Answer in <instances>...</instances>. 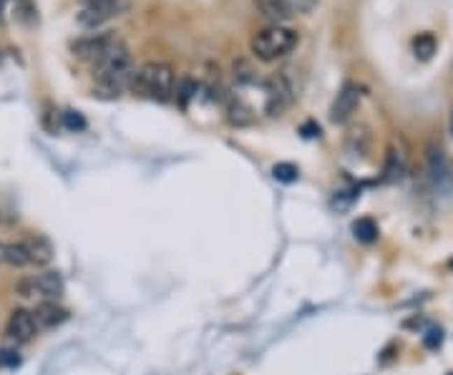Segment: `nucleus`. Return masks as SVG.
I'll use <instances>...</instances> for the list:
<instances>
[{
    "label": "nucleus",
    "instance_id": "f257e3e1",
    "mask_svg": "<svg viewBox=\"0 0 453 375\" xmlns=\"http://www.w3.org/2000/svg\"><path fill=\"white\" fill-rule=\"evenodd\" d=\"M94 73H96V78H99L101 91H108L111 96H119L121 88L131 86L134 76H136L129 48H126L121 41H116V43L103 53V58H101L99 63H94Z\"/></svg>",
    "mask_w": 453,
    "mask_h": 375
},
{
    "label": "nucleus",
    "instance_id": "f03ea898",
    "mask_svg": "<svg viewBox=\"0 0 453 375\" xmlns=\"http://www.w3.org/2000/svg\"><path fill=\"white\" fill-rule=\"evenodd\" d=\"M252 53L264 63H272L277 58L287 56L289 50L297 45V33L282 28V25H270L252 36Z\"/></svg>",
    "mask_w": 453,
    "mask_h": 375
},
{
    "label": "nucleus",
    "instance_id": "7ed1b4c3",
    "mask_svg": "<svg viewBox=\"0 0 453 375\" xmlns=\"http://www.w3.org/2000/svg\"><path fill=\"white\" fill-rule=\"evenodd\" d=\"M131 86L136 91H141V94H149L151 99L166 101L171 91H174V69H171L169 63L151 61L136 71Z\"/></svg>",
    "mask_w": 453,
    "mask_h": 375
},
{
    "label": "nucleus",
    "instance_id": "20e7f679",
    "mask_svg": "<svg viewBox=\"0 0 453 375\" xmlns=\"http://www.w3.org/2000/svg\"><path fill=\"white\" fill-rule=\"evenodd\" d=\"M23 297H41V300H58L66 290L63 285V277L58 272H41V275L33 277H23V280L15 285Z\"/></svg>",
    "mask_w": 453,
    "mask_h": 375
},
{
    "label": "nucleus",
    "instance_id": "39448f33",
    "mask_svg": "<svg viewBox=\"0 0 453 375\" xmlns=\"http://www.w3.org/2000/svg\"><path fill=\"white\" fill-rule=\"evenodd\" d=\"M312 6L315 0H257V10L275 25L295 18V15H305L312 10Z\"/></svg>",
    "mask_w": 453,
    "mask_h": 375
},
{
    "label": "nucleus",
    "instance_id": "423d86ee",
    "mask_svg": "<svg viewBox=\"0 0 453 375\" xmlns=\"http://www.w3.org/2000/svg\"><path fill=\"white\" fill-rule=\"evenodd\" d=\"M126 8L124 0H83V10L78 13V25L99 28Z\"/></svg>",
    "mask_w": 453,
    "mask_h": 375
},
{
    "label": "nucleus",
    "instance_id": "0eeeda50",
    "mask_svg": "<svg viewBox=\"0 0 453 375\" xmlns=\"http://www.w3.org/2000/svg\"><path fill=\"white\" fill-rule=\"evenodd\" d=\"M119 38L111 36V33H99V36H88V38H78L71 50H73L76 58H81V61H88V63H99L103 58L108 48L116 43Z\"/></svg>",
    "mask_w": 453,
    "mask_h": 375
},
{
    "label": "nucleus",
    "instance_id": "6e6552de",
    "mask_svg": "<svg viewBox=\"0 0 453 375\" xmlns=\"http://www.w3.org/2000/svg\"><path fill=\"white\" fill-rule=\"evenodd\" d=\"M292 104V86L285 76H272L267 81V104H264V111L270 116H282L285 111Z\"/></svg>",
    "mask_w": 453,
    "mask_h": 375
},
{
    "label": "nucleus",
    "instance_id": "1a4fd4ad",
    "mask_svg": "<svg viewBox=\"0 0 453 375\" xmlns=\"http://www.w3.org/2000/svg\"><path fill=\"white\" fill-rule=\"evenodd\" d=\"M358 106H360V88L355 83H347L338 94V99L333 101V106H330V121L333 124H345L352 113L358 111Z\"/></svg>",
    "mask_w": 453,
    "mask_h": 375
},
{
    "label": "nucleus",
    "instance_id": "9d476101",
    "mask_svg": "<svg viewBox=\"0 0 453 375\" xmlns=\"http://www.w3.org/2000/svg\"><path fill=\"white\" fill-rule=\"evenodd\" d=\"M38 325H36V318L33 313L23 310V307H15L8 318V335H10L15 343H31L36 338Z\"/></svg>",
    "mask_w": 453,
    "mask_h": 375
},
{
    "label": "nucleus",
    "instance_id": "9b49d317",
    "mask_svg": "<svg viewBox=\"0 0 453 375\" xmlns=\"http://www.w3.org/2000/svg\"><path fill=\"white\" fill-rule=\"evenodd\" d=\"M33 318H36L38 327H45V330H50V327H58V325H63V323L69 320V310H66V307H61V305H56V300H45V302H41V305L36 307Z\"/></svg>",
    "mask_w": 453,
    "mask_h": 375
},
{
    "label": "nucleus",
    "instance_id": "f8f14e48",
    "mask_svg": "<svg viewBox=\"0 0 453 375\" xmlns=\"http://www.w3.org/2000/svg\"><path fill=\"white\" fill-rule=\"evenodd\" d=\"M23 244H25V250H28V257H31V264L45 267V264L53 260V244H50V239L43 237V234H31Z\"/></svg>",
    "mask_w": 453,
    "mask_h": 375
},
{
    "label": "nucleus",
    "instance_id": "ddd939ff",
    "mask_svg": "<svg viewBox=\"0 0 453 375\" xmlns=\"http://www.w3.org/2000/svg\"><path fill=\"white\" fill-rule=\"evenodd\" d=\"M428 171H431L436 184L451 179V164H448L443 149H438V146H428Z\"/></svg>",
    "mask_w": 453,
    "mask_h": 375
},
{
    "label": "nucleus",
    "instance_id": "4468645a",
    "mask_svg": "<svg viewBox=\"0 0 453 375\" xmlns=\"http://www.w3.org/2000/svg\"><path fill=\"white\" fill-rule=\"evenodd\" d=\"M383 176H385V182H390V184L401 182L403 176H405V159H403L401 151H396V149L388 151L385 167H383Z\"/></svg>",
    "mask_w": 453,
    "mask_h": 375
},
{
    "label": "nucleus",
    "instance_id": "2eb2a0df",
    "mask_svg": "<svg viewBox=\"0 0 453 375\" xmlns=\"http://www.w3.org/2000/svg\"><path fill=\"white\" fill-rule=\"evenodd\" d=\"M352 234L363 244H373L378 239V225L371 217H360L358 222H352Z\"/></svg>",
    "mask_w": 453,
    "mask_h": 375
},
{
    "label": "nucleus",
    "instance_id": "dca6fc26",
    "mask_svg": "<svg viewBox=\"0 0 453 375\" xmlns=\"http://www.w3.org/2000/svg\"><path fill=\"white\" fill-rule=\"evenodd\" d=\"M3 264H10V267H25V264H31V257H28L25 244L6 242V260H3Z\"/></svg>",
    "mask_w": 453,
    "mask_h": 375
},
{
    "label": "nucleus",
    "instance_id": "f3484780",
    "mask_svg": "<svg viewBox=\"0 0 453 375\" xmlns=\"http://www.w3.org/2000/svg\"><path fill=\"white\" fill-rule=\"evenodd\" d=\"M413 53L418 61H431L436 53V38L433 33H418L413 38Z\"/></svg>",
    "mask_w": 453,
    "mask_h": 375
},
{
    "label": "nucleus",
    "instance_id": "a211bd4d",
    "mask_svg": "<svg viewBox=\"0 0 453 375\" xmlns=\"http://www.w3.org/2000/svg\"><path fill=\"white\" fill-rule=\"evenodd\" d=\"M272 176H275V182H280V184H295L297 179H300V169L289 162H277L275 167H272Z\"/></svg>",
    "mask_w": 453,
    "mask_h": 375
},
{
    "label": "nucleus",
    "instance_id": "6ab92c4d",
    "mask_svg": "<svg viewBox=\"0 0 453 375\" xmlns=\"http://www.w3.org/2000/svg\"><path fill=\"white\" fill-rule=\"evenodd\" d=\"M229 121H232L234 126H247V124H252L254 121V116H252V108L250 106H245L242 101H229Z\"/></svg>",
    "mask_w": 453,
    "mask_h": 375
},
{
    "label": "nucleus",
    "instance_id": "aec40b11",
    "mask_svg": "<svg viewBox=\"0 0 453 375\" xmlns=\"http://www.w3.org/2000/svg\"><path fill=\"white\" fill-rule=\"evenodd\" d=\"M360 192L358 189H340V192H335L333 201H330V206H333L335 212H347L355 201H358Z\"/></svg>",
    "mask_w": 453,
    "mask_h": 375
},
{
    "label": "nucleus",
    "instance_id": "412c9836",
    "mask_svg": "<svg viewBox=\"0 0 453 375\" xmlns=\"http://www.w3.org/2000/svg\"><path fill=\"white\" fill-rule=\"evenodd\" d=\"M234 81L239 86H252V83H257V73L252 69L250 61H234Z\"/></svg>",
    "mask_w": 453,
    "mask_h": 375
},
{
    "label": "nucleus",
    "instance_id": "4be33fe9",
    "mask_svg": "<svg viewBox=\"0 0 453 375\" xmlns=\"http://www.w3.org/2000/svg\"><path fill=\"white\" fill-rule=\"evenodd\" d=\"M15 18H18L23 25L38 23V10H36V6H33L31 0H18V3H15Z\"/></svg>",
    "mask_w": 453,
    "mask_h": 375
},
{
    "label": "nucleus",
    "instance_id": "5701e85b",
    "mask_svg": "<svg viewBox=\"0 0 453 375\" xmlns=\"http://www.w3.org/2000/svg\"><path fill=\"white\" fill-rule=\"evenodd\" d=\"M63 126L69 129V132H86V119H83L81 111H63Z\"/></svg>",
    "mask_w": 453,
    "mask_h": 375
},
{
    "label": "nucleus",
    "instance_id": "b1692460",
    "mask_svg": "<svg viewBox=\"0 0 453 375\" xmlns=\"http://www.w3.org/2000/svg\"><path fill=\"white\" fill-rule=\"evenodd\" d=\"M196 91H199L196 81H192V78H184L182 86L176 88V99H179V104H182V106H187L189 101H192V99L196 96Z\"/></svg>",
    "mask_w": 453,
    "mask_h": 375
},
{
    "label": "nucleus",
    "instance_id": "393cba45",
    "mask_svg": "<svg viewBox=\"0 0 453 375\" xmlns=\"http://www.w3.org/2000/svg\"><path fill=\"white\" fill-rule=\"evenodd\" d=\"M440 343H443V330L440 327H431L426 332V338H423V345H426L428 351H438Z\"/></svg>",
    "mask_w": 453,
    "mask_h": 375
},
{
    "label": "nucleus",
    "instance_id": "a878e982",
    "mask_svg": "<svg viewBox=\"0 0 453 375\" xmlns=\"http://www.w3.org/2000/svg\"><path fill=\"white\" fill-rule=\"evenodd\" d=\"M0 365H6V368H15V365H20L18 353L3 348V351H0Z\"/></svg>",
    "mask_w": 453,
    "mask_h": 375
},
{
    "label": "nucleus",
    "instance_id": "bb28decb",
    "mask_svg": "<svg viewBox=\"0 0 453 375\" xmlns=\"http://www.w3.org/2000/svg\"><path fill=\"white\" fill-rule=\"evenodd\" d=\"M300 134L305 139H315V136H320V126L315 124V121H305V124L300 126Z\"/></svg>",
    "mask_w": 453,
    "mask_h": 375
},
{
    "label": "nucleus",
    "instance_id": "cd10ccee",
    "mask_svg": "<svg viewBox=\"0 0 453 375\" xmlns=\"http://www.w3.org/2000/svg\"><path fill=\"white\" fill-rule=\"evenodd\" d=\"M3 260H6V242H0V264H3Z\"/></svg>",
    "mask_w": 453,
    "mask_h": 375
},
{
    "label": "nucleus",
    "instance_id": "c85d7f7f",
    "mask_svg": "<svg viewBox=\"0 0 453 375\" xmlns=\"http://www.w3.org/2000/svg\"><path fill=\"white\" fill-rule=\"evenodd\" d=\"M451 134H453V111H451Z\"/></svg>",
    "mask_w": 453,
    "mask_h": 375
},
{
    "label": "nucleus",
    "instance_id": "c756f323",
    "mask_svg": "<svg viewBox=\"0 0 453 375\" xmlns=\"http://www.w3.org/2000/svg\"><path fill=\"white\" fill-rule=\"evenodd\" d=\"M0 13H3V0H0Z\"/></svg>",
    "mask_w": 453,
    "mask_h": 375
},
{
    "label": "nucleus",
    "instance_id": "7c9ffc66",
    "mask_svg": "<svg viewBox=\"0 0 453 375\" xmlns=\"http://www.w3.org/2000/svg\"><path fill=\"white\" fill-rule=\"evenodd\" d=\"M0 61H3V48H0Z\"/></svg>",
    "mask_w": 453,
    "mask_h": 375
}]
</instances>
